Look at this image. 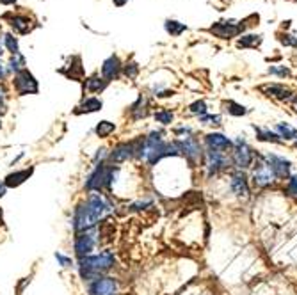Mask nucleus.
Instances as JSON below:
<instances>
[{
  "mask_svg": "<svg viewBox=\"0 0 297 295\" xmlns=\"http://www.w3.org/2000/svg\"><path fill=\"white\" fill-rule=\"evenodd\" d=\"M265 163L271 167L272 174H274L276 178H281V180H285V178H290V162L283 158V156L272 155V153H271V155L265 156Z\"/></svg>",
  "mask_w": 297,
  "mask_h": 295,
  "instance_id": "9b49d317",
  "label": "nucleus"
},
{
  "mask_svg": "<svg viewBox=\"0 0 297 295\" xmlns=\"http://www.w3.org/2000/svg\"><path fill=\"white\" fill-rule=\"evenodd\" d=\"M6 109V92L0 89V112Z\"/></svg>",
  "mask_w": 297,
  "mask_h": 295,
  "instance_id": "58836bf2",
  "label": "nucleus"
},
{
  "mask_svg": "<svg viewBox=\"0 0 297 295\" xmlns=\"http://www.w3.org/2000/svg\"><path fill=\"white\" fill-rule=\"evenodd\" d=\"M260 43H261V36L249 34V36H242V38L237 41V45H239L240 48H254V46H258Z\"/></svg>",
  "mask_w": 297,
  "mask_h": 295,
  "instance_id": "b1692460",
  "label": "nucleus"
},
{
  "mask_svg": "<svg viewBox=\"0 0 297 295\" xmlns=\"http://www.w3.org/2000/svg\"><path fill=\"white\" fill-rule=\"evenodd\" d=\"M292 107L297 110V94H295V96H292Z\"/></svg>",
  "mask_w": 297,
  "mask_h": 295,
  "instance_id": "a19ab883",
  "label": "nucleus"
},
{
  "mask_svg": "<svg viewBox=\"0 0 297 295\" xmlns=\"http://www.w3.org/2000/svg\"><path fill=\"white\" fill-rule=\"evenodd\" d=\"M260 91L263 92V94L271 96V98H278V100H288V98H292V92H290L288 89H286L285 85H281V84H265V85H260Z\"/></svg>",
  "mask_w": 297,
  "mask_h": 295,
  "instance_id": "dca6fc26",
  "label": "nucleus"
},
{
  "mask_svg": "<svg viewBox=\"0 0 297 295\" xmlns=\"http://www.w3.org/2000/svg\"><path fill=\"white\" fill-rule=\"evenodd\" d=\"M55 259H57V265H61L62 269H70V267H73V259L59 251L55 252Z\"/></svg>",
  "mask_w": 297,
  "mask_h": 295,
  "instance_id": "473e14b6",
  "label": "nucleus"
},
{
  "mask_svg": "<svg viewBox=\"0 0 297 295\" xmlns=\"http://www.w3.org/2000/svg\"><path fill=\"white\" fill-rule=\"evenodd\" d=\"M226 110H228V114H232V116H246L247 114V109L244 105H240V103L233 102V100H229V102H226Z\"/></svg>",
  "mask_w": 297,
  "mask_h": 295,
  "instance_id": "bb28decb",
  "label": "nucleus"
},
{
  "mask_svg": "<svg viewBox=\"0 0 297 295\" xmlns=\"http://www.w3.org/2000/svg\"><path fill=\"white\" fill-rule=\"evenodd\" d=\"M137 155V142H119L112 148L111 155H109V162L111 163H123L128 162L130 158Z\"/></svg>",
  "mask_w": 297,
  "mask_h": 295,
  "instance_id": "6e6552de",
  "label": "nucleus"
},
{
  "mask_svg": "<svg viewBox=\"0 0 297 295\" xmlns=\"http://www.w3.org/2000/svg\"><path fill=\"white\" fill-rule=\"evenodd\" d=\"M293 141H295V146H297V137H295V139H293Z\"/></svg>",
  "mask_w": 297,
  "mask_h": 295,
  "instance_id": "49530a36",
  "label": "nucleus"
},
{
  "mask_svg": "<svg viewBox=\"0 0 297 295\" xmlns=\"http://www.w3.org/2000/svg\"><path fill=\"white\" fill-rule=\"evenodd\" d=\"M118 279L112 276H102L87 283V295H116L118 293Z\"/></svg>",
  "mask_w": 297,
  "mask_h": 295,
  "instance_id": "39448f33",
  "label": "nucleus"
},
{
  "mask_svg": "<svg viewBox=\"0 0 297 295\" xmlns=\"http://www.w3.org/2000/svg\"><path fill=\"white\" fill-rule=\"evenodd\" d=\"M105 85H107V80L102 78L100 75H93L86 80V89L91 92H100L102 89H105Z\"/></svg>",
  "mask_w": 297,
  "mask_h": 295,
  "instance_id": "4be33fe9",
  "label": "nucleus"
},
{
  "mask_svg": "<svg viewBox=\"0 0 297 295\" xmlns=\"http://www.w3.org/2000/svg\"><path fill=\"white\" fill-rule=\"evenodd\" d=\"M254 160V155L251 151V148L246 144L242 137H237L235 142H233V151H232V162L233 166L237 167L239 171H244L247 167H251Z\"/></svg>",
  "mask_w": 297,
  "mask_h": 295,
  "instance_id": "20e7f679",
  "label": "nucleus"
},
{
  "mask_svg": "<svg viewBox=\"0 0 297 295\" xmlns=\"http://www.w3.org/2000/svg\"><path fill=\"white\" fill-rule=\"evenodd\" d=\"M102 107H104V103H102V100L100 98H87V100H84L82 103H80L79 107H77V110L75 112L77 114H91V112H98V110H102Z\"/></svg>",
  "mask_w": 297,
  "mask_h": 295,
  "instance_id": "a211bd4d",
  "label": "nucleus"
},
{
  "mask_svg": "<svg viewBox=\"0 0 297 295\" xmlns=\"http://www.w3.org/2000/svg\"><path fill=\"white\" fill-rule=\"evenodd\" d=\"M244 30V25L242 23H237V21H217L215 25L210 27V32L214 36L221 39H229V38H237L240 32Z\"/></svg>",
  "mask_w": 297,
  "mask_h": 295,
  "instance_id": "9d476101",
  "label": "nucleus"
},
{
  "mask_svg": "<svg viewBox=\"0 0 297 295\" xmlns=\"http://www.w3.org/2000/svg\"><path fill=\"white\" fill-rule=\"evenodd\" d=\"M130 112H132L134 119H141V117L146 116V114H148V100H146V96L141 94L139 98H137V102L134 103L132 107H130Z\"/></svg>",
  "mask_w": 297,
  "mask_h": 295,
  "instance_id": "6ab92c4d",
  "label": "nucleus"
},
{
  "mask_svg": "<svg viewBox=\"0 0 297 295\" xmlns=\"http://www.w3.org/2000/svg\"><path fill=\"white\" fill-rule=\"evenodd\" d=\"M173 119H175V116H173L171 110H158V112H155V121L160 124H171Z\"/></svg>",
  "mask_w": 297,
  "mask_h": 295,
  "instance_id": "c85d7f7f",
  "label": "nucleus"
},
{
  "mask_svg": "<svg viewBox=\"0 0 297 295\" xmlns=\"http://www.w3.org/2000/svg\"><path fill=\"white\" fill-rule=\"evenodd\" d=\"M189 110L192 114H196V116H203V114H207V103H205L203 100H197V102H194L192 105L189 107Z\"/></svg>",
  "mask_w": 297,
  "mask_h": 295,
  "instance_id": "7c9ffc66",
  "label": "nucleus"
},
{
  "mask_svg": "<svg viewBox=\"0 0 297 295\" xmlns=\"http://www.w3.org/2000/svg\"><path fill=\"white\" fill-rule=\"evenodd\" d=\"M25 59H23L22 53H16V55L11 57V60H9V70L15 71V73H20L22 70H25Z\"/></svg>",
  "mask_w": 297,
  "mask_h": 295,
  "instance_id": "cd10ccee",
  "label": "nucleus"
},
{
  "mask_svg": "<svg viewBox=\"0 0 297 295\" xmlns=\"http://www.w3.org/2000/svg\"><path fill=\"white\" fill-rule=\"evenodd\" d=\"M267 71L271 75H278V77H281V78L290 77V70L288 68H285V66H271Z\"/></svg>",
  "mask_w": 297,
  "mask_h": 295,
  "instance_id": "72a5a7b5",
  "label": "nucleus"
},
{
  "mask_svg": "<svg viewBox=\"0 0 297 295\" xmlns=\"http://www.w3.org/2000/svg\"><path fill=\"white\" fill-rule=\"evenodd\" d=\"M286 190L290 192L292 195L297 198V176H290L288 178V185H286Z\"/></svg>",
  "mask_w": 297,
  "mask_h": 295,
  "instance_id": "e433bc0d",
  "label": "nucleus"
},
{
  "mask_svg": "<svg viewBox=\"0 0 297 295\" xmlns=\"http://www.w3.org/2000/svg\"><path fill=\"white\" fill-rule=\"evenodd\" d=\"M137 73H139V66H137L136 62H130V64H126L125 66V75L128 78H136Z\"/></svg>",
  "mask_w": 297,
  "mask_h": 295,
  "instance_id": "c9c22d12",
  "label": "nucleus"
},
{
  "mask_svg": "<svg viewBox=\"0 0 297 295\" xmlns=\"http://www.w3.org/2000/svg\"><path fill=\"white\" fill-rule=\"evenodd\" d=\"M279 41H281L283 45H288V46H297V39L293 38V36H290V34H283L281 38H279Z\"/></svg>",
  "mask_w": 297,
  "mask_h": 295,
  "instance_id": "4c0bfd02",
  "label": "nucleus"
},
{
  "mask_svg": "<svg viewBox=\"0 0 297 295\" xmlns=\"http://www.w3.org/2000/svg\"><path fill=\"white\" fill-rule=\"evenodd\" d=\"M98 244V235L94 233V230L89 231H80V233H75V240H73V251H75V256L79 259L86 258V256H91Z\"/></svg>",
  "mask_w": 297,
  "mask_h": 295,
  "instance_id": "7ed1b4c3",
  "label": "nucleus"
},
{
  "mask_svg": "<svg viewBox=\"0 0 297 295\" xmlns=\"http://www.w3.org/2000/svg\"><path fill=\"white\" fill-rule=\"evenodd\" d=\"M176 144H178L180 153H182V155L189 160L190 166H196V163L200 162L201 148H200V142H197L196 137L187 135V137H183L182 141H176Z\"/></svg>",
  "mask_w": 297,
  "mask_h": 295,
  "instance_id": "0eeeda50",
  "label": "nucleus"
},
{
  "mask_svg": "<svg viewBox=\"0 0 297 295\" xmlns=\"http://www.w3.org/2000/svg\"><path fill=\"white\" fill-rule=\"evenodd\" d=\"M4 45H6V48H8L9 52L13 53V55H16V53H20L18 39H16L15 36H11V34L4 36Z\"/></svg>",
  "mask_w": 297,
  "mask_h": 295,
  "instance_id": "c756f323",
  "label": "nucleus"
},
{
  "mask_svg": "<svg viewBox=\"0 0 297 295\" xmlns=\"http://www.w3.org/2000/svg\"><path fill=\"white\" fill-rule=\"evenodd\" d=\"M116 258H114V252L105 249V251L98 252V254H91L86 256V258L79 259V274L84 281L91 283V281L98 279V277L105 276L109 270L114 267Z\"/></svg>",
  "mask_w": 297,
  "mask_h": 295,
  "instance_id": "f03ea898",
  "label": "nucleus"
},
{
  "mask_svg": "<svg viewBox=\"0 0 297 295\" xmlns=\"http://www.w3.org/2000/svg\"><path fill=\"white\" fill-rule=\"evenodd\" d=\"M226 166H228V158H226L224 151L207 148V153H205V167H207L208 176H215L219 171L226 169Z\"/></svg>",
  "mask_w": 297,
  "mask_h": 295,
  "instance_id": "423d86ee",
  "label": "nucleus"
},
{
  "mask_svg": "<svg viewBox=\"0 0 297 295\" xmlns=\"http://www.w3.org/2000/svg\"><path fill=\"white\" fill-rule=\"evenodd\" d=\"M229 185H232V190L239 198H249V185H247V178L242 171H237V173L232 174Z\"/></svg>",
  "mask_w": 297,
  "mask_h": 295,
  "instance_id": "ddd939ff",
  "label": "nucleus"
},
{
  "mask_svg": "<svg viewBox=\"0 0 297 295\" xmlns=\"http://www.w3.org/2000/svg\"><path fill=\"white\" fill-rule=\"evenodd\" d=\"M200 121L205 124H221V116H212V114H203L200 116Z\"/></svg>",
  "mask_w": 297,
  "mask_h": 295,
  "instance_id": "f704fd0d",
  "label": "nucleus"
},
{
  "mask_svg": "<svg viewBox=\"0 0 297 295\" xmlns=\"http://www.w3.org/2000/svg\"><path fill=\"white\" fill-rule=\"evenodd\" d=\"M109 155H111V151H109L107 148H100V149H98L96 155H94V158H93L94 166H98V163H107Z\"/></svg>",
  "mask_w": 297,
  "mask_h": 295,
  "instance_id": "2f4dec72",
  "label": "nucleus"
},
{
  "mask_svg": "<svg viewBox=\"0 0 297 295\" xmlns=\"http://www.w3.org/2000/svg\"><path fill=\"white\" fill-rule=\"evenodd\" d=\"M0 2H2V4H8V6H9V4H15L16 0H0Z\"/></svg>",
  "mask_w": 297,
  "mask_h": 295,
  "instance_id": "c03bdc74",
  "label": "nucleus"
},
{
  "mask_svg": "<svg viewBox=\"0 0 297 295\" xmlns=\"http://www.w3.org/2000/svg\"><path fill=\"white\" fill-rule=\"evenodd\" d=\"M15 89L20 96L23 94H36L38 92V80L34 78V75L27 70H22L20 73H16L15 77Z\"/></svg>",
  "mask_w": 297,
  "mask_h": 295,
  "instance_id": "1a4fd4ad",
  "label": "nucleus"
},
{
  "mask_svg": "<svg viewBox=\"0 0 297 295\" xmlns=\"http://www.w3.org/2000/svg\"><path fill=\"white\" fill-rule=\"evenodd\" d=\"M254 132H256L258 139L263 142H274V144H281V142H285L278 134H274V132H271V130H263V128L254 126Z\"/></svg>",
  "mask_w": 297,
  "mask_h": 295,
  "instance_id": "412c9836",
  "label": "nucleus"
},
{
  "mask_svg": "<svg viewBox=\"0 0 297 295\" xmlns=\"http://www.w3.org/2000/svg\"><path fill=\"white\" fill-rule=\"evenodd\" d=\"M11 25H13V28H16V30L22 32V34H25V32L29 30V27H30L29 18H25V16H13L11 18Z\"/></svg>",
  "mask_w": 297,
  "mask_h": 295,
  "instance_id": "a878e982",
  "label": "nucleus"
},
{
  "mask_svg": "<svg viewBox=\"0 0 297 295\" xmlns=\"http://www.w3.org/2000/svg\"><path fill=\"white\" fill-rule=\"evenodd\" d=\"M4 75H6V70H4V66H2V64H0V80H2V78H4Z\"/></svg>",
  "mask_w": 297,
  "mask_h": 295,
  "instance_id": "79ce46f5",
  "label": "nucleus"
},
{
  "mask_svg": "<svg viewBox=\"0 0 297 295\" xmlns=\"http://www.w3.org/2000/svg\"><path fill=\"white\" fill-rule=\"evenodd\" d=\"M276 134L283 139V141H292L297 137V130L288 123H278L276 124Z\"/></svg>",
  "mask_w": 297,
  "mask_h": 295,
  "instance_id": "aec40b11",
  "label": "nucleus"
},
{
  "mask_svg": "<svg viewBox=\"0 0 297 295\" xmlns=\"http://www.w3.org/2000/svg\"><path fill=\"white\" fill-rule=\"evenodd\" d=\"M164 27H166V30H168V34H171V36H180L182 32L187 30L185 23H180V21H176V20H168Z\"/></svg>",
  "mask_w": 297,
  "mask_h": 295,
  "instance_id": "393cba45",
  "label": "nucleus"
},
{
  "mask_svg": "<svg viewBox=\"0 0 297 295\" xmlns=\"http://www.w3.org/2000/svg\"><path fill=\"white\" fill-rule=\"evenodd\" d=\"M114 130H116V124L111 123V121H100V123L96 124V128H94V132H96V135L100 139L111 137V135L114 134Z\"/></svg>",
  "mask_w": 297,
  "mask_h": 295,
  "instance_id": "5701e85b",
  "label": "nucleus"
},
{
  "mask_svg": "<svg viewBox=\"0 0 297 295\" xmlns=\"http://www.w3.org/2000/svg\"><path fill=\"white\" fill-rule=\"evenodd\" d=\"M205 141H207L208 148L219 149V151H224V149H228V148H233V142L229 141L228 137H224L222 134H208L207 137H205Z\"/></svg>",
  "mask_w": 297,
  "mask_h": 295,
  "instance_id": "f3484780",
  "label": "nucleus"
},
{
  "mask_svg": "<svg viewBox=\"0 0 297 295\" xmlns=\"http://www.w3.org/2000/svg\"><path fill=\"white\" fill-rule=\"evenodd\" d=\"M6 192H8V187H6L4 180H0V198H4Z\"/></svg>",
  "mask_w": 297,
  "mask_h": 295,
  "instance_id": "ea45409f",
  "label": "nucleus"
},
{
  "mask_svg": "<svg viewBox=\"0 0 297 295\" xmlns=\"http://www.w3.org/2000/svg\"><path fill=\"white\" fill-rule=\"evenodd\" d=\"M0 55H2V45H0Z\"/></svg>",
  "mask_w": 297,
  "mask_h": 295,
  "instance_id": "a18cd8bd",
  "label": "nucleus"
},
{
  "mask_svg": "<svg viewBox=\"0 0 297 295\" xmlns=\"http://www.w3.org/2000/svg\"><path fill=\"white\" fill-rule=\"evenodd\" d=\"M119 71H121V62H119V59L116 55H111L109 59L104 60V64H102V75H104V78L107 82L118 78Z\"/></svg>",
  "mask_w": 297,
  "mask_h": 295,
  "instance_id": "2eb2a0df",
  "label": "nucleus"
},
{
  "mask_svg": "<svg viewBox=\"0 0 297 295\" xmlns=\"http://www.w3.org/2000/svg\"><path fill=\"white\" fill-rule=\"evenodd\" d=\"M274 174H272L271 167L265 162H256L254 163V171H253V181L256 187H267L274 181Z\"/></svg>",
  "mask_w": 297,
  "mask_h": 295,
  "instance_id": "f8f14e48",
  "label": "nucleus"
},
{
  "mask_svg": "<svg viewBox=\"0 0 297 295\" xmlns=\"http://www.w3.org/2000/svg\"><path fill=\"white\" fill-rule=\"evenodd\" d=\"M125 2H126V0H114L116 6H123V4H125Z\"/></svg>",
  "mask_w": 297,
  "mask_h": 295,
  "instance_id": "37998d69",
  "label": "nucleus"
},
{
  "mask_svg": "<svg viewBox=\"0 0 297 295\" xmlns=\"http://www.w3.org/2000/svg\"><path fill=\"white\" fill-rule=\"evenodd\" d=\"M32 173H34V167H27V169H20V171H15V173L8 174V176L4 178L6 187L8 188L20 187V185L25 183V181L32 176Z\"/></svg>",
  "mask_w": 297,
  "mask_h": 295,
  "instance_id": "4468645a",
  "label": "nucleus"
},
{
  "mask_svg": "<svg viewBox=\"0 0 297 295\" xmlns=\"http://www.w3.org/2000/svg\"><path fill=\"white\" fill-rule=\"evenodd\" d=\"M112 212V205L98 192H91L87 199L80 201L73 210L72 217V226L75 233L80 231H89L94 230L100 220L105 219V215Z\"/></svg>",
  "mask_w": 297,
  "mask_h": 295,
  "instance_id": "f257e3e1",
  "label": "nucleus"
}]
</instances>
